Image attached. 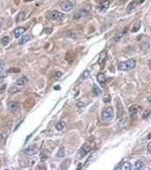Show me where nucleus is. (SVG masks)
Returning a JSON list of instances; mask_svg holds the SVG:
<instances>
[{"label": "nucleus", "instance_id": "1", "mask_svg": "<svg viewBox=\"0 0 151 170\" xmlns=\"http://www.w3.org/2000/svg\"><path fill=\"white\" fill-rule=\"evenodd\" d=\"M135 65H136V60L131 58L125 62H121L118 65V69L120 71H130L135 67Z\"/></svg>", "mask_w": 151, "mask_h": 170}, {"label": "nucleus", "instance_id": "2", "mask_svg": "<svg viewBox=\"0 0 151 170\" xmlns=\"http://www.w3.org/2000/svg\"><path fill=\"white\" fill-rule=\"evenodd\" d=\"M114 118V109L112 107H107L102 113V120L104 122H110Z\"/></svg>", "mask_w": 151, "mask_h": 170}, {"label": "nucleus", "instance_id": "3", "mask_svg": "<svg viewBox=\"0 0 151 170\" xmlns=\"http://www.w3.org/2000/svg\"><path fill=\"white\" fill-rule=\"evenodd\" d=\"M90 150H91V148H90V145L87 144V143H86V144H84L83 146L79 150V151H78V154H77V156H78V158H84V157H85L88 153V152L90 151Z\"/></svg>", "mask_w": 151, "mask_h": 170}, {"label": "nucleus", "instance_id": "4", "mask_svg": "<svg viewBox=\"0 0 151 170\" xmlns=\"http://www.w3.org/2000/svg\"><path fill=\"white\" fill-rule=\"evenodd\" d=\"M144 1H145V0H133V1L131 2V3L129 4V6H127V8H126V12L127 13L132 12V11L136 9L139 5H141Z\"/></svg>", "mask_w": 151, "mask_h": 170}, {"label": "nucleus", "instance_id": "5", "mask_svg": "<svg viewBox=\"0 0 151 170\" xmlns=\"http://www.w3.org/2000/svg\"><path fill=\"white\" fill-rule=\"evenodd\" d=\"M90 6H88L87 7H84L82 8L81 10H80L78 13H76L74 15H73V18L74 19H80V18H81V17H84V16H86V15H88V14H90Z\"/></svg>", "mask_w": 151, "mask_h": 170}, {"label": "nucleus", "instance_id": "6", "mask_svg": "<svg viewBox=\"0 0 151 170\" xmlns=\"http://www.w3.org/2000/svg\"><path fill=\"white\" fill-rule=\"evenodd\" d=\"M64 14H62L61 12H59V11L57 10H55V11H52V12L49 14V17L50 19L52 20H55V21H58V20H61L63 18Z\"/></svg>", "mask_w": 151, "mask_h": 170}, {"label": "nucleus", "instance_id": "7", "mask_svg": "<svg viewBox=\"0 0 151 170\" xmlns=\"http://www.w3.org/2000/svg\"><path fill=\"white\" fill-rule=\"evenodd\" d=\"M61 8H62V10L64 11V12H69V11L72 10L73 5H72V3L71 1H64V2L62 3Z\"/></svg>", "mask_w": 151, "mask_h": 170}, {"label": "nucleus", "instance_id": "8", "mask_svg": "<svg viewBox=\"0 0 151 170\" xmlns=\"http://www.w3.org/2000/svg\"><path fill=\"white\" fill-rule=\"evenodd\" d=\"M7 107L11 113H15L19 109V104L17 102H15V101H11V102L8 103Z\"/></svg>", "mask_w": 151, "mask_h": 170}, {"label": "nucleus", "instance_id": "9", "mask_svg": "<svg viewBox=\"0 0 151 170\" xmlns=\"http://www.w3.org/2000/svg\"><path fill=\"white\" fill-rule=\"evenodd\" d=\"M127 30H128V26H127V27H125V28H123L122 30H120V32L114 36V40L116 41V42L120 41V39L123 38V36L125 34L126 32H127Z\"/></svg>", "mask_w": 151, "mask_h": 170}, {"label": "nucleus", "instance_id": "10", "mask_svg": "<svg viewBox=\"0 0 151 170\" xmlns=\"http://www.w3.org/2000/svg\"><path fill=\"white\" fill-rule=\"evenodd\" d=\"M37 152H38V149L35 146H30V147H28L27 149H25V153L29 156L35 155Z\"/></svg>", "mask_w": 151, "mask_h": 170}, {"label": "nucleus", "instance_id": "11", "mask_svg": "<svg viewBox=\"0 0 151 170\" xmlns=\"http://www.w3.org/2000/svg\"><path fill=\"white\" fill-rule=\"evenodd\" d=\"M97 81H98L100 84L103 86V87H105V85H106V76H105V74H102V73H100V74H98L97 75Z\"/></svg>", "mask_w": 151, "mask_h": 170}, {"label": "nucleus", "instance_id": "12", "mask_svg": "<svg viewBox=\"0 0 151 170\" xmlns=\"http://www.w3.org/2000/svg\"><path fill=\"white\" fill-rule=\"evenodd\" d=\"M109 5H110V2L108 1V0H105V1H103L100 4V6H99V9H100L101 12H105V11L108 9Z\"/></svg>", "mask_w": 151, "mask_h": 170}, {"label": "nucleus", "instance_id": "13", "mask_svg": "<svg viewBox=\"0 0 151 170\" xmlns=\"http://www.w3.org/2000/svg\"><path fill=\"white\" fill-rule=\"evenodd\" d=\"M27 81H28L27 80V77H26V76H22V77H20L18 80L16 81L15 84H16L17 86H23L26 83H27Z\"/></svg>", "mask_w": 151, "mask_h": 170}, {"label": "nucleus", "instance_id": "14", "mask_svg": "<svg viewBox=\"0 0 151 170\" xmlns=\"http://www.w3.org/2000/svg\"><path fill=\"white\" fill-rule=\"evenodd\" d=\"M24 32H25V28H23V27H19V28L15 29L14 32L15 38H19L23 33H24Z\"/></svg>", "mask_w": 151, "mask_h": 170}, {"label": "nucleus", "instance_id": "15", "mask_svg": "<svg viewBox=\"0 0 151 170\" xmlns=\"http://www.w3.org/2000/svg\"><path fill=\"white\" fill-rule=\"evenodd\" d=\"M30 39V36H29V35H24V36H22L21 38L19 39L18 44H19V45H23V44L27 43Z\"/></svg>", "mask_w": 151, "mask_h": 170}, {"label": "nucleus", "instance_id": "16", "mask_svg": "<svg viewBox=\"0 0 151 170\" xmlns=\"http://www.w3.org/2000/svg\"><path fill=\"white\" fill-rule=\"evenodd\" d=\"M92 93L94 96H99V95L102 93V90L98 86L95 84V85H93V87H92Z\"/></svg>", "mask_w": 151, "mask_h": 170}, {"label": "nucleus", "instance_id": "17", "mask_svg": "<svg viewBox=\"0 0 151 170\" xmlns=\"http://www.w3.org/2000/svg\"><path fill=\"white\" fill-rule=\"evenodd\" d=\"M66 36L68 38H72V39H76L77 38V32L74 30H70L66 32Z\"/></svg>", "mask_w": 151, "mask_h": 170}, {"label": "nucleus", "instance_id": "18", "mask_svg": "<svg viewBox=\"0 0 151 170\" xmlns=\"http://www.w3.org/2000/svg\"><path fill=\"white\" fill-rule=\"evenodd\" d=\"M142 167H143V163H142V161L137 160L136 162H135L134 166H133V169L134 170H140L142 168Z\"/></svg>", "mask_w": 151, "mask_h": 170}, {"label": "nucleus", "instance_id": "19", "mask_svg": "<svg viewBox=\"0 0 151 170\" xmlns=\"http://www.w3.org/2000/svg\"><path fill=\"white\" fill-rule=\"evenodd\" d=\"M65 125H66L65 122H64V121H60V122H58V123H56V125H55V128H56L58 131H62V130H63L64 128L65 127Z\"/></svg>", "mask_w": 151, "mask_h": 170}, {"label": "nucleus", "instance_id": "20", "mask_svg": "<svg viewBox=\"0 0 151 170\" xmlns=\"http://www.w3.org/2000/svg\"><path fill=\"white\" fill-rule=\"evenodd\" d=\"M140 22H136L134 24H133V26H132V32H137L138 30L140 29Z\"/></svg>", "mask_w": 151, "mask_h": 170}, {"label": "nucleus", "instance_id": "21", "mask_svg": "<svg viewBox=\"0 0 151 170\" xmlns=\"http://www.w3.org/2000/svg\"><path fill=\"white\" fill-rule=\"evenodd\" d=\"M122 170H131L132 169V165L130 162H124L123 165L121 167Z\"/></svg>", "mask_w": 151, "mask_h": 170}, {"label": "nucleus", "instance_id": "22", "mask_svg": "<svg viewBox=\"0 0 151 170\" xmlns=\"http://www.w3.org/2000/svg\"><path fill=\"white\" fill-rule=\"evenodd\" d=\"M90 71H88V70H85V71L81 74V80H86V79H88V77L90 76Z\"/></svg>", "mask_w": 151, "mask_h": 170}, {"label": "nucleus", "instance_id": "23", "mask_svg": "<svg viewBox=\"0 0 151 170\" xmlns=\"http://www.w3.org/2000/svg\"><path fill=\"white\" fill-rule=\"evenodd\" d=\"M25 19H26V14H25V13H23V12H21L18 14V16H17V21L18 22L24 21Z\"/></svg>", "mask_w": 151, "mask_h": 170}, {"label": "nucleus", "instance_id": "24", "mask_svg": "<svg viewBox=\"0 0 151 170\" xmlns=\"http://www.w3.org/2000/svg\"><path fill=\"white\" fill-rule=\"evenodd\" d=\"M65 155V151H64V147H61L59 150V151L57 152V157H59V158H63Z\"/></svg>", "mask_w": 151, "mask_h": 170}, {"label": "nucleus", "instance_id": "25", "mask_svg": "<svg viewBox=\"0 0 151 170\" xmlns=\"http://www.w3.org/2000/svg\"><path fill=\"white\" fill-rule=\"evenodd\" d=\"M129 112H130L131 114H133V115H135V114H137V112H138V107L137 106H132V107L129 109Z\"/></svg>", "mask_w": 151, "mask_h": 170}, {"label": "nucleus", "instance_id": "26", "mask_svg": "<svg viewBox=\"0 0 151 170\" xmlns=\"http://www.w3.org/2000/svg\"><path fill=\"white\" fill-rule=\"evenodd\" d=\"M8 42H9V38H8L7 36H5V37H3L1 39V43L3 44L4 46H6V45H7Z\"/></svg>", "mask_w": 151, "mask_h": 170}, {"label": "nucleus", "instance_id": "27", "mask_svg": "<svg viewBox=\"0 0 151 170\" xmlns=\"http://www.w3.org/2000/svg\"><path fill=\"white\" fill-rule=\"evenodd\" d=\"M106 52H102L101 54H100V56H99V59H98V64H101L102 62H103L104 60H105V58H106Z\"/></svg>", "mask_w": 151, "mask_h": 170}, {"label": "nucleus", "instance_id": "28", "mask_svg": "<svg viewBox=\"0 0 151 170\" xmlns=\"http://www.w3.org/2000/svg\"><path fill=\"white\" fill-rule=\"evenodd\" d=\"M149 115H150L149 110H146V111L144 112V115H143V116H142V117H143L144 119H146V118H148V116H149Z\"/></svg>", "mask_w": 151, "mask_h": 170}, {"label": "nucleus", "instance_id": "29", "mask_svg": "<svg viewBox=\"0 0 151 170\" xmlns=\"http://www.w3.org/2000/svg\"><path fill=\"white\" fill-rule=\"evenodd\" d=\"M8 72L9 73H19L20 72V69H18V68H12V69H9L8 70Z\"/></svg>", "mask_w": 151, "mask_h": 170}, {"label": "nucleus", "instance_id": "30", "mask_svg": "<svg viewBox=\"0 0 151 170\" xmlns=\"http://www.w3.org/2000/svg\"><path fill=\"white\" fill-rule=\"evenodd\" d=\"M61 76H62V73H61V72H56V73H55V78L56 79V80H57V79H59Z\"/></svg>", "mask_w": 151, "mask_h": 170}, {"label": "nucleus", "instance_id": "31", "mask_svg": "<svg viewBox=\"0 0 151 170\" xmlns=\"http://www.w3.org/2000/svg\"><path fill=\"white\" fill-rule=\"evenodd\" d=\"M6 84H3V85H2V87L0 88V92H1V93H2V92H4V90H6Z\"/></svg>", "mask_w": 151, "mask_h": 170}, {"label": "nucleus", "instance_id": "32", "mask_svg": "<svg viewBox=\"0 0 151 170\" xmlns=\"http://www.w3.org/2000/svg\"><path fill=\"white\" fill-rule=\"evenodd\" d=\"M110 101V97L106 96V98H104V102H109Z\"/></svg>", "mask_w": 151, "mask_h": 170}, {"label": "nucleus", "instance_id": "33", "mask_svg": "<svg viewBox=\"0 0 151 170\" xmlns=\"http://www.w3.org/2000/svg\"><path fill=\"white\" fill-rule=\"evenodd\" d=\"M3 68H4V64H3V62H0V73L3 71Z\"/></svg>", "mask_w": 151, "mask_h": 170}, {"label": "nucleus", "instance_id": "34", "mask_svg": "<svg viewBox=\"0 0 151 170\" xmlns=\"http://www.w3.org/2000/svg\"><path fill=\"white\" fill-rule=\"evenodd\" d=\"M148 151L151 153V142L148 144Z\"/></svg>", "mask_w": 151, "mask_h": 170}, {"label": "nucleus", "instance_id": "35", "mask_svg": "<svg viewBox=\"0 0 151 170\" xmlns=\"http://www.w3.org/2000/svg\"><path fill=\"white\" fill-rule=\"evenodd\" d=\"M147 99H148V102L151 103V93H150L149 95H148V98H147Z\"/></svg>", "mask_w": 151, "mask_h": 170}, {"label": "nucleus", "instance_id": "36", "mask_svg": "<svg viewBox=\"0 0 151 170\" xmlns=\"http://www.w3.org/2000/svg\"><path fill=\"white\" fill-rule=\"evenodd\" d=\"M5 77H6L5 75H3V76L1 77V78H0V83H2V81H3V79L5 78Z\"/></svg>", "mask_w": 151, "mask_h": 170}, {"label": "nucleus", "instance_id": "37", "mask_svg": "<svg viewBox=\"0 0 151 170\" xmlns=\"http://www.w3.org/2000/svg\"><path fill=\"white\" fill-rule=\"evenodd\" d=\"M148 139H151V132L148 135Z\"/></svg>", "mask_w": 151, "mask_h": 170}, {"label": "nucleus", "instance_id": "38", "mask_svg": "<svg viewBox=\"0 0 151 170\" xmlns=\"http://www.w3.org/2000/svg\"><path fill=\"white\" fill-rule=\"evenodd\" d=\"M2 139H3V136H2V135H1V134H0V141H1V140H2Z\"/></svg>", "mask_w": 151, "mask_h": 170}, {"label": "nucleus", "instance_id": "39", "mask_svg": "<svg viewBox=\"0 0 151 170\" xmlns=\"http://www.w3.org/2000/svg\"><path fill=\"white\" fill-rule=\"evenodd\" d=\"M25 1H32V0H25Z\"/></svg>", "mask_w": 151, "mask_h": 170}]
</instances>
